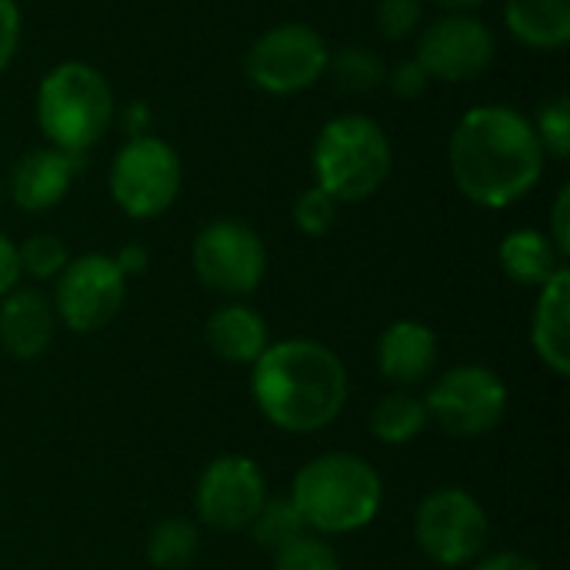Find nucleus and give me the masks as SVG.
<instances>
[{
	"label": "nucleus",
	"mask_w": 570,
	"mask_h": 570,
	"mask_svg": "<svg viewBox=\"0 0 570 570\" xmlns=\"http://www.w3.org/2000/svg\"><path fill=\"white\" fill-rule=\"evenodd\" d=\"M448 164L458 190L488 210L524 200L544 174V147L534 124L504 104L468 110L448 144Z\"/></svg>",
	"instance_id": "1"
},
{
	"label": "nucleus",
	"mask_w": 570,
	"mask_h": 570,
	"mask_svg": "<svg viewBox=\"0 0 570 570\" xmlns=\"http://www.w3.org/2000/svg\"><path fill=\"white\" fill-rule=\"evenodd\" d=\"M250 394L267 424L284 434H314L347 404V367L321 341L287 337L250 364Z\"/></svg>",
	"instance_id": "2"
},
{
	"label": "nucleus",
	"mask_w": 570,
	"mask_h": 570,
	"mask_svg": "<svg viewBox=\"0 0 570 570\" xmlns=\"http://www.w3.org/2000/svg\"><path fill=\"white\" fill-rule=\"evenodd\" d=\"M287 498L311 534L344 538L374 524L384 504V481L371 461L331 451L311 458L294 474Z\"/></svg>",
	"instance_id": "3"
},
{
	"label": "nucleus",
	"mask_w": 570,
	"mask_h": 570,
	"mask_svg": "<svg viewBox=\"0 0 570 570\" xmlns=\"http://www.w3.org/2000/svg\"><path fill=\"white\" fill-rule=\"evenodd\" d=\"M33 114L47 147L83 160V154L97 147L114 127L117 100L97 67L83 60H63L43 73Z\"/></svg>",
	"instance_id": "4"
},
{
	"label": "nucleus",
	"mask_w": 570,
	"mask_h": 570,
	"mask_svg": "<svg viewBox=\"0 0 570 570\" xmlns=\"http://www.w3.org/2000/svg\"><path fill=\"white\" fill-rule=\"evenodd\" d=\"M314 187L331 194L337 204H357L374 197L394 164L384 127L367 114H341L327 120L314 140Z\"/></svg>",
	"instance_id": "5"
},
{
	"label": "nucleus",
	"mask_w": 570,
	"mask_h": 570,
	"mask_svg": "<svg viewBox=\"0 0 570 570\" xmlns=\"http://www.w3.org/2000/svg\"><path fill=\"white\" fill-rule=\"evenodd\" d=\"M110 197L134 220H154L167 214L184 187V164L177 150L157 137H127L110 164Z\"/></svg>",
	"instance_id": "6"
},
{
	"label": "nucleus",
	"mask_w": 570,
	"mask_h": 570,
	"mask_svg": "<svg viewBox=\"0 0 570 570\" xmlns=\"http://www.w3.org/2000/svg\"><path fill=\"white\" fill-rule=\"evenodd\" d=\"M331 47L311 23H277L264 30L244 53L247 80L271 97H294L327 73Z\"/></svg>",
	"instance_id": "7"
},
{
	"label": "nucleus",
	"mask_w": 570,
	"mask_h": 570,
	"mask_svg": "<svg viewBox=\"0 0 570 570\" xmlns=\"http://www.w3.org/2000/svg\"><path fill=\"white\" fill-rule=\"evenodd\" d=\"M424 404L444 434L478 441L504 421L511 394L498 371L484 364H458L431 384Z\"/></svg>",
	"instance_id": "8"
},
{
	"label": "nucleus",
	"mask_w": 570,
	"mask_h": 570,
	"mask_svg": "<svg viewBox=\"0 0 570 570\" xmlns=\"http://www.w3.org/2000/svg\"><path fill=\"white\" fill-rule=\"evenodd\" d=\"M414 541L434 564L468 568L491 541V518L471 491L438 488L414 511Z\"/></svg>",
	"instance_id": "9"
},
{
	"label": "nucleus",
	"mask_w": 570,
	"mask_h": 570,
	"mask_svg": "<svg viewBox=\"0 0 570 570\" xmlns=\"http://www.w3.org/2000/svg\"><path fill=\"white\" fill-rule=\"evenodd\" d=\"M190 264L207 291L240 301L261 287L267 274V247L250 224L217 217L194 237Z\"/></svg>",
	"instance_id": "10"
},
{
	"label": "nucleus",
	"mask_w": 570,
	"mask_h": 570,
	"mask_svg": "<svg viewBox=\"0 0 570 570\" xmlns=\"http://www.w3.org/2000/svg\"><path fill=\"white\" fill-rule=\"evenodd\" d=\"M127 301V277L110 254H80L53 281V314L73 334L104 331Z\"/></svg>",
	"instance_id": "11"
},
{
	"label": "nucleus",
	"mask_w": 570,
	"mask_h": 570,
	"mask_svg": "<svg viewBox=\"0 0 570 570\" xmlns=\"http://www.w3.org/2000/svg\"><path fill=\"white\" fill-rule=\"evenodd\" d=\"M267 478L261 464L247 454H220L214 458L194 488V508L200 524L214 531H247L267 501Z\"/></svg>",
	"instance_id": "12"
},
{
	"label": "nucleus",
	"mask_w": 570,
	"mask_h": 570,
	"mask_svg": "<svg viewBox=\"0 0 570 570\" xmlns=\"http://www.w3.org/2000/svg\"><path fill=\"white\" fill-rule=\"evenodd\" d=\"M498 53L491 27L474 13H444L431 20L417 37L414 60L428 70L431 80L464 83L478 80Z\"/></svg>",
	"instance_id": "13"
},
{
	"label": "nucleus",
	"mask_w": 570,
	"mask_h": 570,
	"mask_svg": "<svg viewBox=\"0 0 570 570\" xmlns=\"http://www.w3.org/2000/svg\"><path fill=\"white\" fill-rule=\"evenodd\" d=\"M80 164H83L80 157H70V154H63L57 147H33V150H27L13 164V170H10V180H7L10 184V200L23 214H47V210H53L67 197Z\"/></svg>",
	"instance_id": "14"
},
{
	"label": "nucleus",
	"mask_w": 570,
	"mask_h": 570,
	"mask_svg": "<svg viewBox=\"0 0 570 570\" xmlns=\"http://www.w3.org/2000/svg\"><path fill=\"white\" fill-rule=\"evenodd\" d=\"M57 334V314L43 291L13 287L0 297V347L17 361H37L47 354Z\"/></svg>",
	"instance_id": "15"
},
{
	"label": "nucleus",
	"mask_w": 570,
	"mask_h": 570,
	"mask_svg": "<svg viewBox=\"0 0 570 570\" xmlns=\"http://www.w3.org/2000/svg\"><path fill=\"white\" fill-rule=\"evenodd\" d=\"M438 334L424 321H394L377 341V371L397 391L424 384L438 367Z\"/></svg>",
	"instance_id": "16"
},
{
	"label": "nucleus",
	"mask_w": 570,
	"mask_h": 570,
	"mask_svg": "<svg viewBox=\"0 0 570 570\" xmlns=\"http://www.w3.org/2000/svg\"><path fill=\"white\" fill-rule=\"evenodd\" d=\"M531 347L538 361L554 374H570V271L561 267L544 287H538L531 314Z\"/></svg>",
	"instance_id": "17"
},
{
	"label": "nucleus",
	"mask_w": 570,
	"mask_h": 570,
	"mask_svg": "<svg viewBox=\"0 0 570 570\" xmlns=\"http://www.w3.org/2000/svg\"><path fill=\"white\" fill-rule=\"evenodd\" d=\"M204 341L214 357H220L224 364H237V367H250L271 347L267 321L240 301L220 304L207 317Z\"/></svg>",
	"instance_id": "18"
},
{
	"label": "nucleus",
	"mask_w": 570,
	"mask_h": 570,
	"mask_svg": "<svg viewBox=\"0 0 570 570\" xmlns=\"http://www.w3.org/2000/svg\"><path fill=\"white\" fill-rule=\"evenodd\" d=\"M508 33L541 53L570 43V0H504Z\"/></svg>",
	"instance_id": "19"
},
{
	"label": "nucleus",
	"mask_w": 570,
	"mask_h": 570,
	"mask_svg": "<svg viewBox=\"0 0 570 570\" xmlns=\"http://www.w3.org/2000/svg\"><path fill=\"white\" fill-rule=\"evenodd\" d=\"M498 261L508 281H514L518 287H534V291L544 287L561 267H568L564 257L554 250L551 237L534 227L511 230L498 247Z\"/></svg>",
	"instance_id": "20"
},
{
	"label": "nucleus",
	"mask_w": 570,
	"mask_h": 570,
	"mask_svg": "<svg viewBox=\"0 0 570 570\" xmlns=\"http://www.w3.org/2000/svg\"><path fill=\"white\" fill-rule=\"evenodd\" d=\"M428 424H431L428 404H424V397H417L411 391L384 394L367 417L371 438L387 448H404V444L417 441L428 431Z\"/></svg>",
	"instance_id": "21"
},
{
	"label": "nucleus",
	"mask_w": 570,
	"mask_h": 570,
	"mask_svg": "<svg viewBox=\"0 0 570 570\" xmlns=\"http://www.w3.org/2000/svg\"><path fill=\"white\" fill-rule=\"evenodd\" d=\"M200 551V531L187 518H164L147 538V561L157 570H184Z\"/></svg>",
	"instance_id": "22"
},
{
	"label": "nucleus",
	"mask_w": 570,
	"mask_h": 570,
	"mask_svg": "<svg viewBox=\"0 0 570 570\" xmlns=\"http://www.w3.org/2000/svg\"><path fill=\"white\" fill-rule=\"evenodd\" d=\"M327 70L334 83L347 94H371L374 87L387 80V63L381 60V53L371 47H354V43L334 50L327 60Z\"/></svg>",
	"instance_id": "23"
},
{
	"label": "nucleus",
	"mask_w": 570,
	"mask_h": 570,
	"mask_svg": "<svg viewBox=\"0 0 570 570\" xmlns=\"http://www.w3.org/2000/svg\"><path fill=\"white\" fill-rule=\"evenodd\" d=\"M254 534V541L264 548V551H281L284 544H291L294 538L307 534L297 508L291 504V498H267L261 514L254 518V524L247 528Z\"/></svg>",
	"instance_id": "24"
},
{
	"label": "nucleus",
	"mask_w": 570,
	"mask_h": 570,
	"mask_svg": "<svg viewBox=\"0 0 570 570\" xmlns=\"http://www.w3.org/2000/svg\"><path fill=\"white\" fill-rule=\"evenodd\" d=\"M17 264L20 277L30 281H57V274L70 264V250L57 234H30L23 244H17Z\"/></svg>",
	"instance_id": "25"
},
{
	"label": "nucleus",
	"mask_w": 570,
	"mask_h": 570,
	"mask_svg": "<svg viewBox=\"0 0 570 570\" xmlns=\"http://www.w3.org/2000/svg\"><path fill=\"white\" fill-rule=\"evenodd\" d=\"M271 558H274L271 570H341V558L327 544V538H317L311 531L294 538L291 544H284Z\"/></svg>",
	"instance_id": "26"
},
{
	"label": "nucleus",
	"mask_w": 570,
	"mask_h": 570,
	"mask_svg": "<svg viewBox=\"0 0 570 570\" xmlns=\"http://www.w3.org/2000/svg\"><path fill=\"white\" fill-rule=\"evenodd\" d=\"M534 134L544 147V157L568 160L570 154V100L568 94H558L538 107V117L531 120Z\"/></svg>",
	"instance_id": "27"
},
{
	"label": "nucleus",
	"mask_w": 570,
	"mask_h": 570,
	"mask_svg": "<svg viewBox=\"0 0 570 570\" xmlns=\"http://www.w3.org/2000/svg\"><path fill=\"white\" fill-rule=\"evenodd\" d=\"M291 217H294V227L301 234L324 237L334 227V220H337V200L331 194H324L321 187H307V190L297 194Z\"/></svg>",
	"instance_id": "28"
},
{
	"label": "nucleus",
	"mask_w": 570,
	"mask_h": 570,
	"mask_svg": "<svg viewBox=\"0 0 570 570\" xmlns=\"http://www.w3.org/2000/svg\"><path fill=\"white\" fill-rule=\"evenodd\" d=\"M377 33L387 40H407L424 23V0H377L374 7Z\"/></svg>",
	"instance_id": "29"
},
{
	"label": "nucleus",
	"mask_w": 570,
	"mask_h": 570,
	"mask_svg": "<svg viewBox=\"0 0 570 570\" xmlns=\"http://www.w3.org/2000/svg\"><path fill=\"white\" fill-rule=\"evenodd\" d=\"M387 87L401 100H421L431 87V77L417 60H401L394 70H387Z\"/></svg>",
	"instance_id": "30"
},
{
	"label": "nucleus",
	"mask_w": 570,
	"mask_h": 570,
	"mask_svg": "<svg viewBox=\"0 0 570 570\" xmlns=\"http://www.w3.org/2000/svg\"><path fill=\"white\" fill-rule=\"evenodd\" d=\"M20 33H23V17H20L17 0H0V73L17 57Z\"/></svg>",
	"instance_id": "31"
},
{
	"label": "nucleus",
	"mask_w": 570,
	"mask_h": 570,
	"mask_svg": "<svg viewBox=\"0 0 570 570\" xmlns=\"http://www.w3.org/2000/svg\"><path fill=\"white\" fill-rule=\"evenodd\" d=\"M554 250L568 261L570 254V187H561L551 207V230H548Z\"/></svg>",
	"instance_id": "32"
},
{
	"label": "nucleus",
	"mask_w": 570,
	"mask_h": 570,
	"mask_svg": "<svg viewBox=\"0 0 570 570\" xmlns=\"http://www.w3.org/2000/svg\"><path fill=\"white\" fill-rule=\"evenodd\" d=\"M117 120H120V127L127 130V137H140V134H150L154 114H150L147 104L130 100V104H124V107L117 110Z\"/></svg>",
	"instance_id": "33"
},
{
	"label": "nucleus",
	"mask_w": 570,
	"mask_h": 570,
	"mask_svg": "<svg viewBox=\"0 0 570 570\" xmlns=\"http://www.w3.org/2000/svg\"><path fill=\"white\" fill-rule=\"evenodd\" d=\"M20 281V264H17V244L0 230V297L10 294Z\"/></svg>",
	"instance_id": "34"
},
{
	"label": "nucleus",
	"mask_w": 570,
	"mask_h": 570,
	"mask_svg": "<svg viewBox=\"0 0 570 570\" xmlns=\"http://www.w3.org/2000/svg\"><path fill=\"white\" fill-rule=\"evenodd\" d=\"M474 570H544L534 558L528 554H518V551H501V554H491V558H478Z\"/></svg>",
	"instance_id": "35"
},
{
	"label": "nucleus",
	"mask_w": 570,
	"mask_h": 570,
	"mask_svg": "<svg viewBox=\"0 0 570 570\" xmlns=\"http://www.w3.org/2000/svg\"><path fill=\"white\" fill-rule=\"evenodd\" d=\"M114 261H117L120 274L130 281V277H137V274H144V271H147L150 254H147V247H144V244H127V247H120V250L114 254Z\"/></svg>",
	"instance_id": "36"
},
{
	"label": "nucleus",
	"mask_w": 570,
	"mask_h": 570,
	"mask_svg": "<svg viewBox=\"0 0 570 570\" xmlns=\"http://www.w3.org/2000/svg\"><path fill=\"white\" fill-rule=\"evenodd\" d=\"M431 3H438L444 13H471V10L484 7L488 0H431Z\"/></svg>",
	"instance_id": "37"
},
{
	"label": "nucleus",
	"mask_w": 570,
	"mask_h": 570,
	"mask_svg": "<svg viewBox=\"0 0 570 570\" xmlns=\"http://www.w3.org/2000/svg\"><path fill=\"white\" fill-rule=\"evenodd\" d=\"M0 204H3V184H0Z\"/></svg>",
	"instance_id": "38"
}]
</instances>
